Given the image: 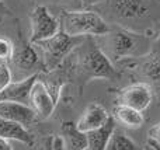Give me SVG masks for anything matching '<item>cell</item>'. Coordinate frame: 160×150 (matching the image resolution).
Listing matches in <instances>:
<instances>
[{
  "mask_svg": "<svg viewBox=\"0 0 160 150\" xmlns=\"http://www.w3.org/2000/svg\"><path fill=\"white\" fill-rule=\"evenodd\" d=\"M96 42L110 60H119L122 58H129L138 51L141 36L125 28L111 27L107 34L97 36Z\"/></svg>",
  "mask_w": 160,
  "mask_h": 150,
  "instance_id": "2",
  "label": "cell"
},
{
  "mask_svg": "<svg viewBox=\"0 0 160 150\" xmlns=\"http://www.w3.org/2000/svg\"><path fill=\"white\" fill-rule=\"evenodd\" d=\"M105 150H143L139 148V145H136L128 135H125L124 132L114 131L111 135L108 145Z\"/></svg>",
  "mask_w": 160,
  "mask_h": 150,
  "instance_id": "17",
  "label": "cell"
},
{
  "mask_svg": "<svg viewBox=\"0 0 160 150\" xmlns=\"http://www.w3.org/2000/svg\"><path fill=\"white\" fill-rule=\"evenodd\" d=\"M45 150H66L63 145V140L59 135H53L47 139L45 143Z\"/></svg>",
  "mask_w": 160,
  "mask_h": 150,
  "instance_id": "21",
  "label": "cell"
},
{
  "mask_svg": "<svg viewBox=\"0 0 160 150\" xmlns=\"http://www.w3.org/2000/svg\"><path fill=\"white\" fill-rule=\"evenodd\" d=\"M80 4L83 6V7H91V6H96V4H100V3L105 2V0H79Z\"/></svg>",
  "mask_w": 160,
  "mask_h": 150,
  "instance_id": "23",
  "label": "cell"
},
{
  "mask_svg": "<svg viewBox=\"0 0 160 150\" xmlns=\"http://www.w3.org/2000/svg\"><path fill=\"white\" fill-rule=\"evenodd\" d=\"M78 69L82 79H111L115 75L112 62L98 48L97 42L90 36V46L80 52L78 59Z\"/></svg>",
  "mask_w": 160,
  "mask_h": 150,
  "instance_id": "3",
  "label": "cell"
},
{
  "mask_svg": "<svg viewBox=\"0 0 160 150\" xmlns=\"http://www.w3.org/2000/svg\"><path fill=\"white\" fill-rule=\"evenodd\" d=\"M0 138L6 140H17L28 146L34 145V138L27 131V128L2 117H0Z\"/></svg>",
  "mask_w": 160,
  "mask_h": 150,
  "instance_id": "13",
  "label": "cell"
},
{
  "mask_svg": "<svg viewBox=\"0 0 160 150\" xmlns=\"http://www.w3.org/2000/svg\"><path fill=\"white\" fill-rule=\"evenodd\" d=\"M143 72L150 80L160 83V52L149 58V60L143 65Z\"/></svg>",
  "mask_w": 160,
  "mask_h": 150,
  "instance_id": "18",
  "label": "cell"
},
{
  "mask_svg": "<svg viewBox=\"0 0 160 150\" xmlns=\"http://www.w3.org/2000/svg\"><path fill=\"white\" fill-rule=\"evenodd\" d=\"M148 135H149V140H152L158 146H160V122L156 123L153 128H150Z\"/></svg>",
  "mask_w": 160,
  "mask_h": 150,
  "instance_id": "22",
  "label": "cell"
},
{
  "mask_svg": "<svg viewBox=\"0 0 160 150\" xmlns=\"http://www.w3.org/2000/svg\"><path fill=\"white\" fill-rule=\"evenodd\" d=\"M115 128H117V122L112 118V115H111L108 122L102 128L87 133V150H105L108 145V140H110L112 132L115 131Z\"/></svg>",
  "mask_w": 160,
  "mask_h": 150,
  "instance_id": "15",
  "label": "cell"
},
{
  "mask_svg": "<svg viewBox=\"0 0 160 150\" xmlns=\"http://www.w3.org/2000/svg\"><path fill=\"white\" fill-rule=\"evenodd\" d=\"M13 81L11 69L7 63H0V94L7 89V86Z\"/></svg>",
  "mask_w": 160,
  "mask_h": 150,
  "instance_id": "20",
  "label": "cell"
},
{
  "mask_svg": "<svg viewBox=\"0 0 160 150\" xmlns=\"http://www.w3.org/2000/svg\"><path fill=\"white\" fill-rule=\"evenodd\" d=\"M112 118L115 119V122L121 123L128 129H139L145 122L143 114L141 111L122 104H115L112 109Z\"/></svg>",
  "mask_w": 160,
  "mask_h": 150,
  "instance_id": "14",
  "label": "cell"
},
{
  "mask_svg": "<svg viewBox=\"0 0 160 150\" xmlns=\"http://www.w3.org/2000/svg\"><path fill=\"white\" fill-rule=\"evenodd\" d=\"M0 150H13V148H11V145L8 143V140L0 138Z\"/></svg>",
  "mask_w": 160,
  "mask_h": 150,
  "instance_id": "24",
  "label": "cell"
},
{
  "mask_svg": "<svg viewBox=\"0 0 160 150\" xmlns=\"http://www.w3.org/2000/svg\"><path fill=\"white\" fill-rule=\"evenodd\" d=\"M107 8L118 20L141 18L148 13L146 0H105Z\"/></svg>",
  "mask_w": 160,
  "mask_h": 150,
  "instance_id": "8",
  "label": "cell"
},
{
  "mask_svg": "<svg viewBox=\"0 0 160 150\" xmlns=\"http://www.w3.org/2000/svg\"><path fill=\"white\" fill-rule=\"evenodd\" d=\"M61 138L66 150H86L87 149V133L79 131L78 125L72 121L63 122L61 126Z\"/></svg>",
  "mask_w": 160,
  "mask_h": 150,
  "instance_id": "12",
  "label": "cell"
},
{
  "mask_svg": "<svg viewBox=\"0 0 160 150\" xmlns=\"http://www.w3.org/2000/svg\"><path fill=\"white\" fill-rule=\"evenodd\" d=\"M37 80H38V73H32L18 81H11L7 89L0 94V101H11L30 105V94Z\"/></svg>",
  "mask_w": 160,
  "mask_h": 150,
  "instance_id": "9",
  "label": "cell"
},
{
  "mask_svg": "<svg viewBox=\"0 0 160 150\" xmlns=\"http://www.w3.org/2000/svg\"><path fill=\"white\" fill-rule=\"evenodd\" d=\"M61 28L73 38L83 36H101L111 30V25L100 16L97 11L79 10L62 11Z\"/></svg>",
  "mask_w": 160,
  "mask_h": 150,
  "instance_id": "1",
  "label": "cell"
},
{
  "mask_svg": "<svg viewBox=\"0 0 160 150\" xmlns=\"http://www.w3.org/2000/svg\"><path fill=\"white\" fill-rule=\"evenodd\" d=\"M110 118H111V114H108L107 109L101 104L93 103L86 107V109L80 115L76 125H78L79 131H82L83 133H88V132H93L102 128L108 122Z\"/></svg>",
  "mask_w": 160,
  "mask_h": 150,
  "instance_id": "10",
  "label": "cell"
},
{
  "mask_svg": "<svg viewBox=\"0 0 160 150\" xmlns=\"http://www.w3.org/2000/svg\"><path fill=\"white\" fill-rule=\"evenodd\" d=\"M56 103H58V97L51 93L44 81L37 80L30 94V107L37 114V118H39L41 121L48 119L55 111Z\"/></svg>",
  "mask_w": 160,
  "mask_h": 150,
  "instance_id": "6",
  "label": "cell"
},
{
  "mask_svg": "<svg viewBox=\"0 0 160 150\" xmlns=\"http://www.w3.org/2000/svg\"><path fill=\"white\" fill-rule=\"evenodd\" d=\"M143 150H160V146H158L155 142H152V140L148 139V145L145 146Z\"/></svg>",
  "mask_w": 160,
  "mask_h": 150,
  "instance_id": "25",
  "label": "cell"
},
{
  "mask_svg": "<svg viewBox=\"0 0 160 150\" xmlns=\"http://www.w3.org/2000/svg\"><path fill=\"white\" fill-rule=\"evenodd\" d=\"M0 117L28 128L35 121L37 114L30 105L11 101H0Z\"/></svg>",
  "mask_w": 160,
  "mask_h": 150,
  "instance_id": "11",
  "label": "cell"
},
{
  "mask_svg": "<svg viewBox=\"0 0 160 150\" xmlns=\"http://www.w3.org/2000/svg\"><path fill=\"white\" fill-rule=\"evenodd\" d=\"M153 98L152 89L148 83H133L131 86H127L119 91L118 103L122 105L131 107L133 109L143 112L150 105Z\"/></svg>",
  "mask_w": 160,
  "mask_h": 150,
  "instance_id": "7",
  "label": "cell"
},
{
  "mask_svg": "<svg viewBox=\"0 0 160 150\" xmlns=\"http://www.w3.org/2000/svg\"><path fill=\"white\" fill-rule=\"evenodd\" d=\"M38 53H37L35 48L32 44H24L18 51H14L11 63L17 67V69L27 72V70L32 69L37 63H38Z\"/></svg>",
  "mask_w": 160,
  "mask_h": 150,
  "instance_id": "16",
  "label": "cell"
},
{
  "mask_svg": "<svg viewBox=\"0 0 160 150\" xmlns=\"http://www.w3.org/2000/svg\"><path fill=\"white\" fill-rule=\"evenodd\" d=\"M31 34L30 44L35 45L41 41L56 35L61 31V21L49 13L45 6H37L30 16Z\"/></svg>",
  "mask_w": 160,
  "mask_h": 150,
  "instance_id": "5",
  "label": "cell"
},
{
  "mask_svg": "<svg viewBox=\"0 0 160 150\" xmlns=\"http://www.w3.org/2000/svg\"><path fill=\"white\" fill-rule=\"evenodd\" d=\"M82 42V38H73L61 28L56 35L38 42L35 46H38L44 55V65L47 70H52L58 65H61L76 46H80Z\"/></svg>",
  "mask_w": 160,
  "mask_h": 150,
  "instance_id": "4",
  "label": "cell"
},
{
  "mask_svg": "<svg viewBox=\"0 0 160 150\" xmlns=\"http://www.w3.org/2000/svg\"><path fill=\"white\" fill-rule=\"evenodd\" d=\"M14 48L13 42L8 38H3L0 36V63H7V62H11L14 55Z\"/></svg>",
  "mask_w": 160,
  "mask_h": 150,
  "instance_id": "19",
  "label": "cell"
},
{
  "mask_svg": "<svg viewBox=\"0 0 160 150\" xmlns=\"http://www.w3.org/2000/svg\"><path fill=\"white\" fill-rule=\"evenodd\" d=\"M86 150H87V149H86Z\"/></svg>",
  "mask_w": 160,
  "mask_h": 150,
  "instance_id": "27",
  "label": "cell"
},
{
  "mask_svg": "<svg viewBox=\"0 0 160 150\" xmlns=\"http://www.w3.org/2000/svg\"><path fill=\"white\" fill-rule=\"evenodd\" d=\"M6 13H8V10H7V7H6V4L3 3V0H0V16H3V14H6Z\"/></svg>",
  "mask_w": 160,
  "mask_h": 150,
  "instance_id": "26",
  "label": "cell"
}]
</instances>
